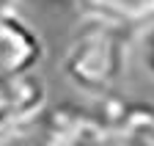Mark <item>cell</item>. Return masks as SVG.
<instances>
[{
  "mask_svg": "<svg viewBox=\"0 0 154 146\" xmlns=\"http://www.w3.org/2000/svg\"><path fill=\"white\" fill-rule=\"evenodd\" d=\"M132 33L135 30L121 28L116 22L83 14L63 52L66 80L88 97L116 91L127 75Z\"/></svg>",
  "mask_w": 154,
  "mask_h": 146,
  "instance_id": "obj_1",
  "label": "cell"
},
{
  "mask_svg": "<svg viewBox=\"0 0 154 146\" xmlns=\"http://www.w3.org/2000/svg\"><path fill=\"white\" fill-rule=\"evenodd\" d=\"M44 61V39L14 8L0 11V75H33Z\"/></svg>",
  "mask_w": 154,
  "mask_h": 146,
  "instance_id": "obj_2",
  "label": "cell"
},
{
  "mask_svg": "<svg viewBox=\"0 0 154 146\" xmlns=\"http://www.w3.org/2000/svg\"><path fill=\"white\" fill-rule=\"evenodd\" d=\"M47 107V83L33 75H0V130L28 121Z\"/></svg>",
  "mask_w": 154,
  "mask_h": 146,
  "instance_id": "obj_3",
  "label": "cell"
},
{
  "mask_svg": "<svg viewBox=\"0 0 154 146\" xmlns=\"http://www.w3.org/2000/svg\"><path fill=\"white\" fill-rule=\"evenodd\" d=\"M80 14L99 17L129 30H143L154 22V0H77Z\"/></svg>",
  "mask_w": 154,
  "mask_h": 146,
  "instance_id": "obj_4",
  "label": "cell"
},
{
  "mask_svg": "<svg viewBox=\"0 0 154 146\" xmlns=\"http://www.w3.org/2000/svg\"><path fill=\"white\" fill-rule=\"evenodd\" d=\"M0 146H47V121H44V110L19 121L8 130H0Z\"/></svg>",
  "mask_w": 154,
  "mask_h": 146,
  "instance_id": "obj_5",
  "label": "cell"
},
{
  "mask_svg": "<svg viewBox=\"0 0 154 146\" xmlns=\"http://www.w3.org/2000/svg\"><path fill=\"white\" fill-rule=\"evenodd\" d=\"M140 64L154 77V22L143 28V36H140Z\"/></svg>",
  "mask_w": 154,
  "mask_h": 146,
  "instance_id": "obj_6",
  "label": "cell"
},
{
  "mask_svg": "<svg viewBox=\"0 0 154 146\" xmlns=\"http://www.w3.org/2000/svg\"><path fill=\"white\" fill-rule=\"evenodd\" d=\"M14 3H17V0H0V11H8V8H14Z\"/></svg>",
  "mask_w": 154,
  "mask_h": 146,
  "instance_id": "obj_7",
  "label": "cell"
}]
</instances>
